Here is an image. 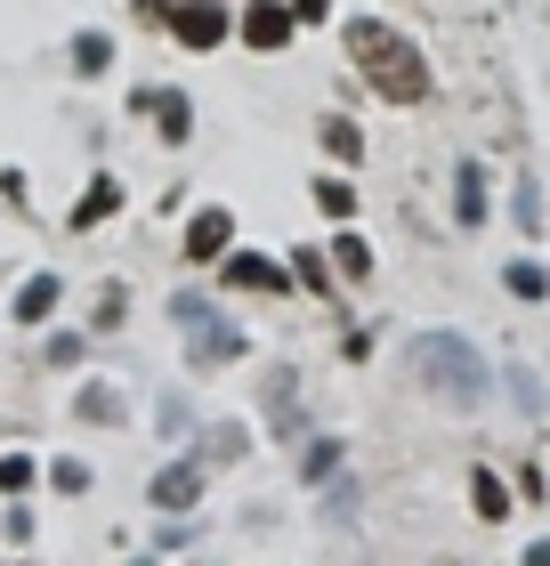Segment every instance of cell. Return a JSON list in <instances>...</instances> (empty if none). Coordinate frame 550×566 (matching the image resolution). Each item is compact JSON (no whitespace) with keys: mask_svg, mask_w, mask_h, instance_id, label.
Returning a JSON list of instances; mask_svg holds the SVG:
<instances>
[{"mask_svg":"<svg viewBox=\"0 0 550 566\" xmlns=\"http://www.w3.org/2000/svg\"><path fill=\"white\" fill-rule=\"evenodd\" d=\"M73 413H82V421H97V429H122V421H129V405H122V389H114V380H90Z\"/></svg>","mask_w":550,"mask_h":566,"instance_id":"cell-11","label":"cell"},{"mask_svg":"<svg viewBox=\"0 0 550 566\" xmlns=\"http://www.w3.org/2000/svg\"><path fill=\"white\" fill-rule=\"evenodd\" d=\"M502 283H510V300H550V268H535V260H510Z\"/></svg>","mask_w":550,"mask_h":566,"instance_id":"cell-15","label":"cell"},{"mask_svg":"<svg viewBox=\"0 0 550 566\" xmlns=\"http://www.w3.org/2000/svg\"><path fill=\"white\" fill-rule=\"evenodd\" d=\"M170 316L187 324V365H195V373H219V365H235V356H243V332H235L219 307H203L195 292H178Z\"/></svg>","mask_w":550,"mask_h":566,"instance_id":"cell-3","label":"cell"},{"mask_svg":"<svg viewBox=\"0 0 550 566\" xmlns=\"http://www.w3.org/2000/svg\"><path fill=\"white\" fill-rule=\"evenodd\" d=\"M469 494H478V518H486V526L510 518V494H502V478H494V470H469Z\"/></svg>","mask_w":550,"mask_h":566,"instance_id":"cell-14","label":"cell"},{"mask_svg":"<svg viewBox=\"0 0 550 566\" xmlns=\"http://www.w3.org/2000/svg\"><path fill=\"white\" fill-rule=\"evenodd\" d=\"M129 106H138V114L154 106V130H163L170 146H187V138H195V114H187L195 97H187V90H138V97H129Z\"/></svg>","mask_w":550,"mask_h":566,"instance_id":"cell-6","label":"cell"},{"mask_svg":"<svg viewBox=\"0 0 550 566\" xmlns=\"http://www.w3.org/2000/svg\"><path fill=\"white\" fill-rule=\"evenodd\" d=\"M316 138L340 154V163H356V154H364V130H356V122H340V114H324V122H316Z\"/></svg>","mask_w":550,"mask_h":566,"instance_id":"cell-17","label":"cell"},{"mask_svg":"<svg viewBox=\"0 0 550 566\" xmlns=\"http://www.w3.org/2000/svg\"><path fill=\"white\" fill-rule=\"evenodd\" d=\"M405 373L422 380L429 397L461 405V413H469V405H486V389H494V365L461 340V332H413V340H405Z\"/></svg>","mask_w":550,"mask_h":566,"instance_id":"cell-1","label":"cell"},{"mask_svg":"<svg viewBox=\"0 0 550 566\" xmlns=\"http://www.w3.org/2000/svg\"><path fill=\"white\" fill-rule=\"evenodd\" d=\"M154 502L163 510H195L203 502V461H170V470L154 478Z\"/></svg>","mask_w":550,"mask_h":566,"instance_id":"cell-8","label":"cell"},{"mask_svg":"<svg viewBox=\"0 0 550 566\" xmlns=\"http://www.w3.org/2000/svg\"><path fill=\"white\" fill-rule=\"evenodd\" d=\"M227 235H235V211H219V202H211V211H195V227H187V260H219Z\"/></svg>","mask_w":550,"mask_h":566,"instance_id":"cell-9","label":"cell"},{"mask_svg":"<svg viewBox=\"0 0 550 566\" xmlns=\"http://www.w3.org/2000/svg\"><path fill=\"white\" fill-rule=\"evenodd\" d=\"M41 470H33V461H24V453H0V494H24V485H33Z\"/></svg>","mask_w":550,"mask_h":566,"instance_id":"cell-21","label":"cell"},{"mask_svg":"<svg viewBox=\"0 0 550 566\" xmlns=\"http://www.w3.org/2000/svg\"><path fill=\"white\" fill-rule=\"evenodd\" d=\"M518 227H527V235L542 227V195H535V178H527V187H518Z\"/></svg>","mask_w":550,"mask_h":566,"instance_id":"cell-25","label":"cell"},{"mask_svg":"<svg viewBox=\"0 0 550 566\" xmlns=\"http://www.w3.org/2000/svg\"><path fill=\"white\" fill-rule=\"evenodd\" d=\"M300 9V24H316V17H332V0H292Z\"/></svg>","mask_w":550,"mask_h":566,"instance_id":"cell-28","label":"cell"},{"mask_svg":"<svg viewBox=\"0 0 550 566\" xmlns=\"http://www.w3.org/2000/svg\"><path fill=\"white\" fill-rule=\"evenodd\" d=\"M527 558H535V566H550V543H535V551H527Z\"/></svg>","mask_w":550,"mask_h":566,"instance_id":"cell-29","label":"cell"},{"mask_svg":"<svg viewBox=\"0 0 550 566\" xmlns=\"http://www.w3.org/2000/svg\"><path fill=\"white\" fill-rule=\"evenodd\" d=\"M332 268L349 275V283H364V275H373V251H364V235H332Z\"/></svg>","mask_w":550,"mask_h":566,"instance_id":"cell-16","label":"cell"},{"mask_svg":"<svg viewBox=\"0 0 550 566\" xmlns=\"http://www.w3.org/2000/svg\"><path fill=\"white\" fill-rule=\"evenodd\" d=\"M49 485H58V494H90V470H82V461H58V470H49Z\"/></svg>","mask_w":550,"mask_h":566,"instance_id":"cell-23","label":"cell"},{"mask_svg":"<svg viewBox=\"0 0 550 566\" xmlns=\"http://www.w3.org/2000/svg\"><path fill=\"white\" fill-rule=\"evenodd\" d=\"M58 300H65V283H58V275H24V292H17L9 307H17V324H41Z\"/></svg>","mask_w":550,"mask_h":566,"instance_id":"cell-12","label":"cell"},{"mask_svg":"<svg viewBox=\"0 0 550 566\" xmlns=\"http://www.w3.org/2000/svg\"><path fill=\"white\" fill-rule=\"evenodd\" d=\"M73 65H82V73H106V65H114V41H106V33H82V41H73Z\"/></svg>","mask_w":550,"mask_h":566,"instance_id":"cell-19","label":"cell"},{"mask_svg":"<svg viewBox=\"0 0 550 566\" xmlns=\"http://www.w3.org/2000/svg\"><path fill=\"white\" fill-rule=\"evenodd\" d=\"M163 17H170V41L178 49H219L235 33V17L219 9V0H163Z\"/></svg>","mask_w":550,"mask_h":566,"instance_id":"cell-4","label":"cell"},{"mask_svg":"<svg viewBox=\"0 0 550 566\" xmlns=\"http://www.w3.org/2000/svg\"><path fill=\"white\" fill-rule=\"evenodd\" d=\"M454 219L469 227V235L486 227V170L478 163H461V178H454Z\"/></svg>","mask_w":550,"mask_h":566,"instance_id":"cell-10","label":"cell"},{"mask_svg":"<svg viewBox=\"0 0 550 566\" xmlns=\"http://www.w3.org/2000/svg\"><path fill=\"white\" fill-rule=\"evenodd\" d=\"M292 275H300L316 300H332V275H324V260H292Z\"/></svg>","mask_w":550,"mask_h":566,"instance_id":"cell-24","label":"cell"},{"mask_svg":"<svg viewBox=\"0 0 550 566\" xmlns=\"http://www.w3.org/2000/svg\"><path fill=\"white\" fill-rule=\"evenodd\" d=\"M300 470H308V478H332V470H340V446H332V437H316V446H308V461H300Z\"/></svg>","mask_w":550,"mask_h":566,"instance_id":"cell-22","label":"cell"},{"mask_svg":"<svg viewBox=\"0 0 550 566\" xmlns=\"http://www.w3.org/2000/svg\"><path fill=\"white\" fill-rule=\"evenodd\" d=\"M49 365H82V332H58V340H49Z\"/></svg>","mask_w":550,"mask_h":566,"instance_id":"cell-27","label":"cell"},{"mask_svg":"<svg viewBox=\"0 0 550 566\" xmlns=\"http://www.w3.org/2000/svg\"><path fill=\"white\" fill-rule=\"evenodd\" d=\"M235 33H243L251 49H292V33H300V9H283V0H251V9L235 17Z\"/></svg>","mask_w":550,"mask_h":566,"instance_id":"cell-5","label":"cell"},{"mask_svg":"<svg viewBox=\"0 0 550 566\" xmlns=\"http://www.w3.org/2000/svg\"><path fill=\"white\" fill-rule=\"evenodd\" d=\"M227 292H292V268H283V260H259V251H235V260H227Z\"/></svg>","mask_w":550,"mask_h":566,"instance_id":"cell-7","label":"cell"},{"mask_svg":"<svg viewBox=\"0 0 550 566\" xmlns=\"http://www.w3.org/2000/svg\"><path fill=\"white\" fill-rule=\"evenodd\" d=\"M251 446V437L243 429H235V421H219V437H203V461H235V453H243Z\"/></svg>","mask_w":550,"mask_h":566,"instance_id":"cell-20","label":"cell"},{"mask_svg":"<svg viewBox=\"0 0 550 566\" xmlns=\"http://www.w3.org/2000/svg\"><path fill=\"white\" fill-rule=\"evenodd\" d=\"M510 397L527 405V413H542V380H535V373H510Z\"/></svg>","mask_w":550,"mask_h":566,"instance_id":"cell-26","label":"cell"},{"mask_svg":"<svg viewBox=\"0 0 550 566\" xmlns=\"http://www.w3.org/2000/svg\"><path fill=\"white\" fill-rule=\"evenodd\" d=\"M349 57H356V73L388 97V106H429V65H422V49H413L405 33H388L381 17H356V24H349Z\"/></svg>","mask_w":550,"mask_h":566,"instance_id":"cell-2","label":"cell"},{"mask_svg":"<svg viewBox=\"0 0 550 566\" xmlns=\"http://www.w3.org/2000/svg\"><path fill=\"white\" fill-rule=\"evenodd\" d=\"M114 202H122V187H114V178H97V187L73 202V235H82V227H97V219H114Z\"/></svg>","mask_w":550,"mask_h":566,"instance_id":"cell-13","label":"cell"},{"mask_svg":"<svg viewBox=\"0 0 550 566\" xmlns=\"http://www.w3.org/2000/svg\"><path fill=\"white\" fill-rule=\"evenodd\" d=\"M316 211L349 227V211H356V187H349V178H316Z\"/></svg>","mask_w":550,"mask_h":566,"instance_id":"cell-18","label":"cell"}]
</instances>
